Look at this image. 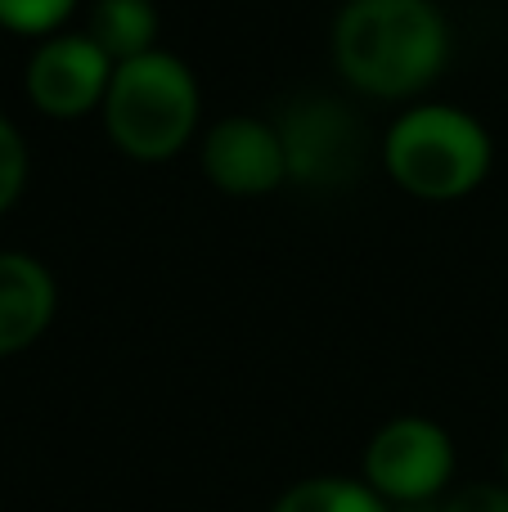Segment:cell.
I'll list each match as a JSON object with an SVG mask.
<instances>
[{"mask_svg": "<svg viewBox=\"0 0 508 512\" xmlns=\"http://www.w3.org/2000/svg\"><path fill=\"white\" fill-rule=\"evenodd\" d=\"M450 54L432 0H351L333 23V59L356 90L378 99L419 95Z\"/></svg>", "mask_w": 508, "mask_h": 512, "instance_id": "6da1fadb", "label": "cell"}, {"mask_svg": "<svg viewBox=\"0 0 508 512\" xmlns=\"http://www.w3.org/2000/svg\"><path fill=\"white\" fill-rule=\"evenodd\" d=\"M108 140L140 162L185 149L198 126V81L176 54L149 50L117 63L104 95Z\"/></svg>", "mask_w": 508, "mask_h": 512, "instance_id": "7a4b0ae2", "label": "cell"}, {"mask_svg": "<svg viewBox=\"0 0 508 512\" xmlns=\"http://www.w3.org/2000/svg\"><path fill=\"white\" fill-rule=\"evenodd\" d=\"M387 176L414 198L450 203L473 194L491 171V140L482 122L450 104H419L396 117L383 140Z\"/></svg>", "mask_w": 508, "mask_h": 512, "instance_id": "3957f363", "label": "cell"}, {"mask_svg": "<svg viewBox=\"0 0 508 512\" xmlns=\"http://www.w3.org/2000/svg\"><path fill=\"white\" fill-rule=\"evenodd\" d=\"M284 140L288 180L306 189L351 185L365 162V135L347 104L338 99H293L275 122Z\"/></svg>", "mask_w": 508, "mask_h": 512, "instance_id": "277c9868", "label": "cell"}, {"mask_svg": "<svg viewBox=\"0 0 508 512\" xmlns=\"http://www.w3.org/2000/svg\"><path fill=\"white\" fill-rule=\"evenodd\" d=\"M455 477V441L432 418H392L365 450V481L387 504H423Z\"/></svg>", "mask_w": 508, "mask_h": 512, "instance_id": "5b68a950", "label": "cell"}, {"mask_svg": "<svg viewBox=\"0 0 508 512\" xmlns=\"http://www.w3.org/2000/svg\"><path fill=\"white\" fill-rule=\"evenodd\" d=\"M117 63L104 54L95 36H50L27 63V95L50 117H81L104 108L108 81Z\"/></svg>", "mask_w": 508, "mask_h": 512, "instance_id": "8992f818", "label": "cell"}, {"mask_svg": "<svg viewBox=\"0 0 508 512\" xmlns=\"http://www.w3.org/2000/svg\"><path fill=\"white\" fill-rule=\"evenodd\" d=\"M203 171L225 194H270L288 180L284 140L275 122L261 117H225L203 140Z\"/></svg>", "mask_w": 508, "mask_h": 512, "instance_id": "52a82bcc", "label": "cell"}, {"mask_svg": "<svg viewBox=\"0 0 508 512\" xmlns=\"http://www.w3.org/2000/svg\"><path fill=\"white\" fill-rule=\"evenodd\" d=\"M54 301V279L36 256L0 252V360L27 351L50 328Z\"/></svg>", "mask_w": 508, "mask_h": 512, "instance_id": "ba28073f", "label": "cell"}, {"mask_svg": "<svg viewBox=\"0 0 508 512\" xmlns=\"http://www.w3.org/2000/svg\"><path fill=\"white\" fill-rule=\"evenodd\" d=\"M90 36L104 45V54L113 63L149 54L153 41H158V9H153V0H95Z\"/></svg>", "mask_w": 508, "mask_h": 512, "instance_id": "9c48e42d", "label": "cell"}, {"mask_svg": "<svg viewBox=\"0 0 508 512\" xmlns=\"http://www.w3.org/2000/svg\"><path fill=\"white\" fill-rule=\"evenodd\" d=\"M270 512H392L369 481L356 477H306L279 495Z\"/></svg>", "mask_w": 508, "mask_h": 512, "instance_id": "30bf717a", "label": "cell"}, {"mask_svg": "<svg viewBox=\"0 0 508 512\" xmlns=\"http://www.w3.org/2000/svg\"><path fill=\"white\" fill-rule=\"evenodd\" d=\"M77 0H0V27L23 36H45L72 14Z\"/></svg>", "mask_w": 508, "mask_h": 512, "instance_id": "8fae6325", "label": "cell"}, {"mask_svg": "<svg viewBox=\"0 0 508 512\" xmlns=\"http://www.w3.org/2000/svg\"><path fill=\"white\" fill-rule=\"evenodd\" d=\"M23 180H27V144H23V135L0 117V212H9V207L18 203Z\"/></svg>", "mask_w": 508, "mask_h": 512, "instance_id": "7c38bea8", "label": "cell"}, {"mask_svg": "<svg viewBox=\"0 0 508 512\" xmlns=\"http://www.w3.org/2000/svg\"><path fill=\"white\" fill-rule=\"evenodd\" d=\"M441 512H508V481H468Z\"/></svg>", "mask_w": 508, "mask_h": 512, "instance_id": "4fadbf2b", "label": "cell"}, {"mask_svg": "<svg viewBox=\"0 0 508 512\" xmlns=\"http://www.w3.org/2000/svg\"><path fill=\"white\" fill-rule=\"evenodd\" d=\"M504 481H508V450H504Z\"/></svg>", "mask_w": 508, "mask_h": 512, "instance_id": "5bb4252c", "label": "cell"}]
</instances>
